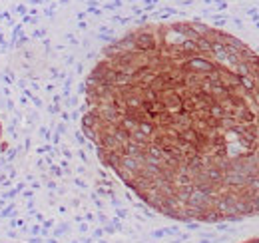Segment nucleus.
<instances>
[{
	"mask_svg": "<svg viewBox=\"0 0 259 243\" xmlns=\"http://www.w3.org/2000/svg\"><path fill=\"white\" fill-rule=\"evenodd\" d=\"M84 128L155 211L259 215V54L227 32L193 20L130 30L90 72Z\"/></svg>",
	"mask_w": 259,
	"mask_h": 243,
	"instance_id": "1",
	"label": "nucleus"
}]
</instances>
